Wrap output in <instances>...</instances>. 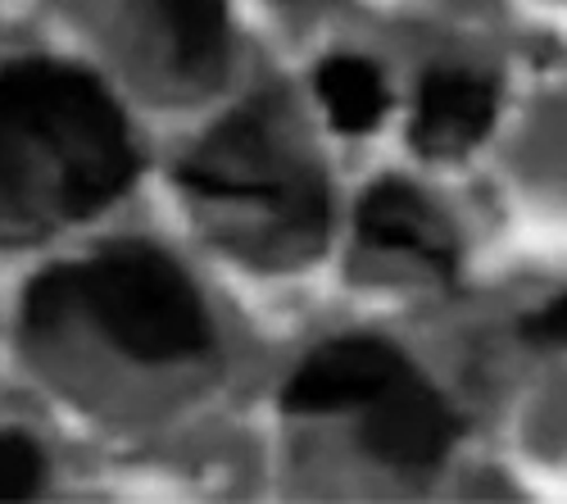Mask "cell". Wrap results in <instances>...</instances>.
I'll return each mask as SVG.
<instances>
[{
    "label": "cell",
    "instance_id": "cell-1",
    "mask_svg": "<svg viewBox=\"0 0 567 504\" xmlns=\"http://www.w3.org/2000/svg\"><path fill=\"white\" fill-rule=\"evenodd\" d=\"M141 155L110 91L86 69H0V237L32 241L127 192Z\"/></svg>",
    "mask_w": 567,
    "mask_h": 504
},
{
    "label": "cell",
    "instance_id": "cell-2",
    "mask_svg": "<svg viewBox=\"0 0 567 504\" xmlns=\"http://www.w3.org/2000/svg\"><path fill=\"white\" fill-rule=\"evenodd\" d=\"M177 177L192 196L264 209L287 255H309L327 237V182L305 155L277 142L272 101H250L214 127Z\"/></svg>",
    "mask_w": 567,
    "mask_h": 504
},
{
    "label": "cell",
    "instance_id": "cell-3",
    "mask_svg": "<svg viewBox=\"0 0 567 504\" xmlns=\"http://www.w3.org/2000/svg\"><path fill=\"white\" fill-rule=\"evenodd\" d=\"M78 309L136 363H182L214 346L192 278L155 246L114 241L78 264Z\"/></svg>",
    "mask_w": 567,
    "mask_h": 504
},
{
    "label": "cell",
    "instance_id": "cell-4",
    "mask_svg": "<svg viewBox=\"0 0 567 504\" xmlns=\"http://www.w3.org/2000/svg\"><path fill=\"white\" fill-rule=\"evenodd\" d=\"M463 423L445 404L441 391H432L413 369L382 391L372 404H363V423H359V445L386 469H432L441 464L450 445L458 441Z\"/></svg>",
    "mask_w": 567,
    "mask_h": 504
},
{
    "label": "cell",
    "instance_id": "cell-5",
    "mask_svg": "<svg viewBox=\"0 0 567 504\" xmlns=\"http://www.w3.org/2000/svg\"><path fill=\"white\" fill-rule=\"evenodd\" d=\"M409 373V359L377 337H341L318 346L281 391L287 414H337L372 404Z\"/></svg>",
    "mask_w": 567,
    "mask_h": 504
},
{
    "label": "cell",
    "instance_id": "cell-6",
    "mask_svg": "<svg viewBox=\"0 0 567 504\" xmlns=\"http://www.w3.org/2000/svg\"><path fill=\"white\" fill-rule=\"evenodd\" d=\"M495 123V86L467 69H432L417 86L413 146L427 160L467 155Z\"/></svg>",
    "mask_w": 567,
    "mask_h": 504
},
{
    "label": "cell",
    "instance_id": "cell-7",
    "mask_svg": "<svg viewBox=\"0 0 567 504\" xmlns=\"http://www.w3.org/2000/svg\"><path fill=\"white\" fill-rule=\"evenodd\" d=\"M359 241L382 255H413L417 264L436 268L441 278L454 272V237L441 214L422 200L409 182L386 177L359 205Z\"/></svg>",
    "mask_w": 567,
    "mask_h": 504
},
{
    "label": "cell",
    "instance_id": "cell-8",
    "mask_svg": "<svg viewBox=\"0 0 567 504\" xmlns=\"http://www.w3.org/2000/svg\"><path fill=\"white\" fill-rule=\"evenodd\" d=\"M159 14L168 41H173V64L192 78H214L223 69V45H227V14L223 0H151Z\"/></svg>",
    "mask_w": 567,
    "mask_h": 504
},
{
    "label": "cell",
    "instance_id": "cell-9",
    "mask_svg": "<svg viewBox=\"0 0 567 504\" xmlns=\"http://www.w3.org/2000/svg\"><path fill=\"white\" fill-rule=\"evenodd\" d=\"M318 96L337 132H372L386 114V82L359 55H332L318 64Z\"/></svg>",
    "mask_w": 567,
    "mask_h": 504
},
{
    "label": "cell",
    "instance_id": "cell-10",
    "mask_svg": "<svg viewBox=\"0 0 567 504\" xmlns=\"http://www.w3.org/2000/svg\"><path fill=\"white\" fill-rule=\"evenodd\" d=\"M78 309V264L45 268L23 296V328L28 332H55L64 318Z\"/></svg>",
    "mask_w": 567,
    "mask_h": 504
},
{
    "label": "cell",
    "instance_id": "cell-11",
    "mask_svg": "<svg viewBox=\"0 0 567 504\" xmlns=\"http://www.w3.org/2000/svg\"><path fill=\"white\" fill-rule=\"evenodd\" d=\"M45 482V454L23 432H0V504L32 500Z\"/></svg>",
    "mask_w": 567,
    "mask_h": 504
},
{
    "label": "cell",
    "instance_id": "cell-12",
    "mask_svg": "<svg viewBox=\"0 0 567 504\" xmlns=\"http://www.w3.org/2000/svg\"><path fill=\"white\" fill-rule=\"evenodd\" d=\"M523 341L540 346V350H563L567 346V296H558L545 309L523 318Z\"/></svg>",
    "mask_w": 567,
    "mask_h": 504
}]
</instances>
